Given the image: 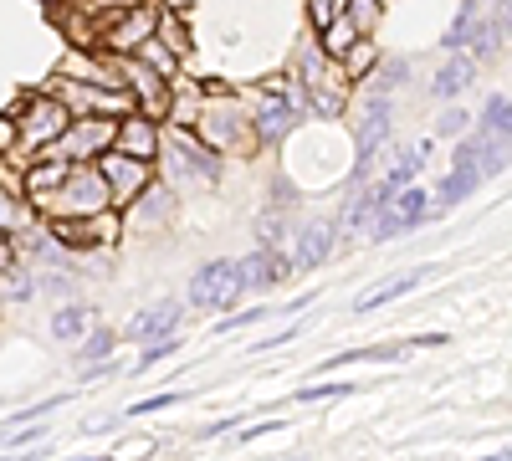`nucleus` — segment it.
Wrapping results in <instances>:
<instances>
[{"instance_id": "16", "label": "nucleus", "mask_w": 512, "mask_h": 461, "mask_svg": "<svg viewBox=\"0 0 512 461\" xmlns=\"http://www.w3.org/2000/svg\"><path fill=\"white\" fill-rule=\"evenodd\" d=\"M420 277H425V272H400V277H390V282H384V287H374V292H359V298H354V308H359V313H369V308L395 303V298H405V292H410Z\"/></svg>"}, {"instance_id": "26", "label": "nucleus", "mask_w": 512, "mask_h": 461, "mask_svg": "<svg viewBox=\"0 0 512 461\" xmlns=\"http://www.w3.org/2000/svg\"><path fill=\"white\" fill-rule=\"evenodd\" d=\"M164 405H175V395H149V400H139V405H128V415H154V410H164Z\"/></svg>"}, {"instance_id": "14", "label": "nucleus", "mask_w": 512, "mask_h": 461, "mask_svg": "<svg viewBox=\"0 0 512 461\" xmlns=\"http://www.w3.org/2000/svg\"><path fill=\"white\" fill-rule=\"evenodd\" d=\"M297 123V103L287 98V93H272V103L262 108V118H256V134L262 139H277V134H287Z\"/></svg>"}, {"instance_id": "3", "label": "nucleus", "mask_w": 512, "mask_h": 461, "mask_svg": "<svg viewBox=\"0 0 512 461\" xmlns=\"http://www.w3.org/2000/svg\"><path fill=\"white\" fill-rule=\"evenodd\" d=\"M241 287H246L241 282V262H210L190 282V303L195 308H231L241 298Z\"/></svg>"}, {"instance_id": "30", "label": "nucleus", "mask_w": 512, "mask_h": 461, "mask_svg": "<svg viewBox=\"0 0 512 461\" xmlns=\"http://www.w3.org/2000/svg\"><path fill=\"white\" fill-rule=\"evenodd\" d=\"M77 461H98V456H77Z\"/></svg>"}, {"instance_id": "6", "label": "nucleus", "mask_w": 512, "mask_h": 461, "mask_svg": "<svg viewBox=\"0 0 512 461\" xmlns=\"http://www.w3.org/2000/svg\"><path fill=\"white\" fill-rule=\"evenodd\" d=\"M52 236H57L62 246H72V251H88V246H108V241H118V221H113L108 211L82 216V221H52Z\"/></svg>"}, {"instance_id": "21", "label": "nucleus", "mask_w": 512, "mask_h": 461, "mask_svg": "<svg viewBox=\"0 0 512 461\" xmlns=\"http://www.w3.org/2000/svg\"><path fill=\"white\" fill-rule=\"evenodd\" d=\"M175 62H180V57H175V52H164L159 41H144V67H149L154 77H175Z\"/></svg>"}, {"instance_id": "17", "label": "nucleus", "mask_w": 512, "mask_h": 461, "mask_svg": "<svg viewBox=\"0 0 512 461\" xmlns=\"http://www.w3.org/2000/svg\"><path fill=\"white\" fill-rule=\"evenodd\" d=\"M333 251V231L328 226H308L303 231V246H297V267H318Z\"/></svg>"}, {"instance_id": "10", "label": "nucleus", "mask_w": 512, "mask_h": 461, "mask_svg": "<svg viewBox=\"0 0 512 461\" xmlns=\"http://www.w3.org/2000/svg\"><path fill=\"white\" fill-rule=\"evenodd\" d=\"M180 318V303H154V308H144L134 323H128V339H139V344H159L164 339V333H169V323H175Z\"/></svg>"}, {"instance_id": "9", "label": "nucleus", "mask_w": 512, "mask_h": 461, "mask_svg": "<svg viewBox=\"0 0 512 461\" xmlns=\"http://www.w3.org/2000/svg\"><path fill=\"white\" fill-rule=\"evenodd\" d=\"M118 82H128V88L139 93V103H144V118H159L164 108H169V93H164V77H154L144 62H123V77Z\"/></svg>"}, {"instance_id": "20", "label": "nucleus", "mask_w": 512, "mask_h": 461, "mask_svg": "<svg viewBox=\"0 0 512 461\" xmlns=\"http://www.w3.org/2000/svg\"><path fill=\"white\" fill-rule=\"evenodd\" d=\"M507 93H497L492 103H487V118H482V134H492V139H507Z\"/></svg>"}, {"instance_id": "8", "label": "nucleus", "mask_w": 512, "mask_h": 461, "mask_svg": "<svg viewBox=\"0 0 512 461\" xmlns=\"http://www.w3.org/2000/svg\"><path fill=\"white\" fill-rule=\"evenodd\" d=\"M113 149L118 154H128V159H154V149H159V129H154V118H144V113H128L118 129H113Z\"/></svg>"}, {"instance_id": "29", "label": "nucleus", "mask_w": 512, "mask_h": 461, "mask_svg": "<svg viewBox=\"0 0 512 461\" xmlns=\"http://www.w3.org/2000/svg\"><path fill=\"white\" fill-rule=\"evenodd\" d=\"M354 21H359V26L374 21V0H354Z\"/></svg>"}, {"instance_id": "22", "label": "nucleus", "mask_w": 512, "mask_h": 461, "mask_svg": "<svg viewBox=\"0 0 512 461\" xmlns=\"http://www.w3.org/2000/svg\"><path fill=\"white\" fill-rule=\"evenodd\" d=\"M308 11H313V26H318V31H328L333 21H344L349 0H308Z\"/></svg>"}, {"instance_id": "12", "label": "nucleus", "mask_w": 512, "mask_h": 461, "mask_svg": "<svg viewBox=\"0 0 512 461\" xmlns=\"http://www.w3.org/2000/svg\"><path fill=\"white\" fill-rule=\"evenodd\" d=\"M67 103L93 108V113H128V108H134V103H128V88L103 93V88H88V82H72V88H67Z\"/></svg>"}, {"instance_id": "4", "label": "nucleus", "mask_w": 512, "mask_h": 461, "mask_svg": "<svg viewBox=\"0 0 512 461\" xmlns=\"http://www.w3.org/2000/svg\"><path fill=\"white\" fill-rule=\"evenodd\" d=\"M93 170L103 175V185H108V200H139L144 190H149V164L144 159H128V154H118V149H108V154H98V164Z\"/></svg>"}, {"instance_id": "13", "label": "nucleus", "mask_w": 512, "mask_h": 461, "mask_svg": "<svg viewBox=\"0 0 512 461\" xmlns=\"http://www.w3.org/2000/svg\"><path fill=\"white\" fill-rule=\"evenodd\" d=\"M287 267H292V262H282L277 251H256V257L241 262V282H246V287H277Z\"/></svg>"}, {"instance_id": "19", "label": "nucleus", "mask_w": 512, "mask_h": 461, "mask_svg": "<svg viewBox=\"0 0 512 461\" xmlns=\"http://www.w3.org/2000/svg\"><path fill=\"white\" fill-rule=\"evenodd\" d=\"M466 82H472V62H451V67H441L436 72V82H431V93L436 98H456Z\"/></svg>"}, {"instance_id": "5", "label": "nucleus", "mask_w": 512, "mask_h": 461, "mask_svg": "<svg viewBox=\"0 0 512 461\" xmlns=\"http://www.w3.org/2000/svg\"><path fill=\"white\" fill-rule=\"evenodd\" d=\"M52 149H57L52 159H62V164H77V154H82V159H98V154H108V149H113V123H108V118H82V123H67V134H62Z\"/></svg>"}, {"instance_id": "24", "label": "nucleus", "mask_w": 512, "mask_h": 461, "mask_svg": "<svg viewBox=\"0 0 512 461\" xmlns=\"http://www.w3.org/2000/svg\"><path fill=\"white\" fill-rule=\"evenodd\" d=\"M344 62H349V72H344V82H354V72H364V67L374 62V47H369V41H354V47L344 52Z\"/></svg>"}, {"instance_id": "7", "label": "nucleus", "mask_w": 512, "mask_h": 461, "mask_svg": "<svg viewBox=\"0 0 512 461\" xmlns=\"http://www.w3.org/2000/svg\"><path fill=\"white\" fill-rule=\"evenodd\" d=\"M425 216H431V205H425V195H420V190H400V195H390V200H384V211H379V226H374V236H395V231H410V226H420Z\"/></svg>"}, {"instance_id": "1", "label": "nucleus", "mask_w": 512, "mask_h": 461, "mask_svg": "<svg viewBox=\"0 0 512 461\" xmlns=\"http://www.w3.org/2000/svg\"><path fill=\"white\" fill-rule=\"evenodd\" d=\"M36 205H47L52 221H82V216H98L108 211V185L98 170H82V164H67V180L47 195H36Z\"/></svg>"}, {"instance_id": "23", "label": "nucleus", "mask_w": 512, "mask_h": 461, "mask_svg": "<svg viewBox=\"0 0 512 461\" xmlns=\"http://www.w3.org/2000/svg\"><path fill=\"white\" fill-rule=\"evenodd\" d=\"M354 41H359V36H354V26L333 21V26H328V36H323V52H328V57H344V52L354 47Z\"/></svg>"}, {"instance_id": "15", "label": "nucleus", "mask_w": 512, "mask_h": 461, "mask_svg": "<svg viewBox=\"0 0 512 461\" xmlns=\"http://www.w3.org/2000/svg\"><path fill=\"white\" fill-rule=\"evenodd\" d=\"M482 185V175H477V164L466 159V154H456V164H451V175H446V185H441V205H456V200H466Z\"/></svg>"}, {"instance_id": "18", "label": "nucleus", "mask_w": 512, "mask_h": 461, "mask_svg": "<svg viewBox=\"0 0 512 461\" xmlns=\"http://www.w3.org/2000/svg\"><path fill=\"white\" fill-rule=\"evenodd\" d=\"M93 323H88V308H77V303H67L57 318H52V333L62 344H72V339H82V333H88Z\"/></svg>"}, {"instance_id": "2", "label": "nucleus", "mask_w": 512, "mask_h": 461, "mask_svg": "<svg viewBox=\"0 0 512 461\" xmlns=\"http://www.w3.org/2000/svg\"><path fill=\"white\" fill-rule=\"evenodd\" d=\"M67 123H72V113H67L62 98H31V103H21V113L11 118V129H16L21 149H52V144L67 134Z\"/></svg>"}, {"instance_id": "27", "label": "nucleus", "mask_w": 512, "mask_h": 461, "mask_svg": "<svg viewBox=\"0 0 512 461\" xmlns=\"http://www.w3.org/2000/svg\"><path fill=\"white\" fill-rule=\"evenodd\" d=\"M164 354H175V339H159V344H149V349H144V364H139V369H149V364H159Z\"/></svg>"}, {"instance_id": "28", "label": "nucleus", "mask_w": 512, "mask_h": 461, "mask_svg": "<svg viewBox=\"0 0 512 461\" xmlns=\"http://www.w3.org/2000/svg\"><path fill=\"white\" fill-rule=\"evenodd\" d=\"M108 344H113V333H93L88 349H82V359H103V354H108Z\"/></svg>"}, {"instance_id": "11", "label": "nucleus", "mask_w": 512, "mask_h": 461, "mask_svg": "<svg viewBox=\"0 0 512 461\" xmlns=\"http://www.w3.org/2000/svg\"><path fill=\"white\" fill-rule=\"evenodd\" d=\"M154 21H159L154 11H128V16H118V21L108 26V47H113V52H134V47H144V31H149Z\"/></svg>"}, {"instance_id": "25", "label": "nucleus", "mask_w": 512, "mask_h": 461, "mask_svg": "<svg viewBox=\"0 0 512 461\" xmlns=\"http://www.w3.org/2000/svg\"><path fill=\"white\" fill-rule=\"evenodd\" d=\"M354 395V385H308V390H297V400H344Z\"/></svg>"}]
</instances>
